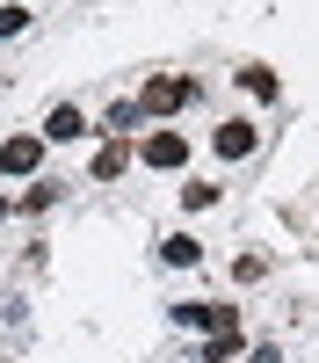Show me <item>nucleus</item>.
<instances>
[{"mask_svg":"<svg viewBox=\"0 0 319 363\" xmlns=\"http://www.w3.org/2000/svg\"><path fill=\"white\" fill-rule=\"evenodd\" d=\"M189 102H196V80H182V73L145 80V95H138V109H145V116H174V109H189Z\"/></svg>","mask_w":319,"mask_h":363,"instance_id":"f257e3e1","label":"nucleus"},{"mask_svg":"<svg viewBox=\"0 0 319 363\" xmlns=\"http://www.w3.org/2000/svg\"><path fill=\"white\" fill-rule=\"evenodd\" d=\"M240 87H247L254 102H269V95H276V73H269V66H240Z\"/></svg>","mask_w":319,"mask_h":363,"instance_id":"9d476101","label":"nucleus"},{"mask_svg":"<svg viewBox=\"0 0 319 363\" xmlns=\"http://www.w3.org/2000/svg\"><path fill=\"white\" fill-rule=\"evenodd\" d=\"M138 116H145V109H138V102H116V109H109V116H102V131H131V124H138Z\"/></svg>","mask_w":319,"mask_h":363,"instance_id":"9b49d317","label":"nucleus"},{"mask_svg":"<svg viewBox=\"0 0 319 363\" xmlns=\"http://www.w3.org/2000/svg\"><path fill=\"white\" fill-rule=\"evenodd\" d=\"M124 167H131V145H124V138H109L102 153H95V182H116Z\"/></svg>","mask_w":319,"mask_h":363,"instance_id":"6e6552de","label":"nucleus"},{"mask_svg":"<svg viewBox=\"0 0 319 363\" xmlns=\"http://www.w3.org/2000/svg\"><path fill=\"white\" fill-rule=\"evenodd\" d=\"M225 356H240V327H218V335L203 342V363H225Z\"/></svg>","mask_w":319,"mask_h":363,"instance_id":"1a4fd4ad","label":"nucleus"},{"mask_svg":"<svg viewBox=\"0 0 319 363\" xmlns=\"http://www.w3.org/2000/svg\"><path fill=\"white\" fill-rule=\"evenodd\" d=\"M174 320H182V327H211V335H218V327H240V313L218 306V298H189V306H174Z\"/></svg>","mask_w":319,"mask_h":363,"instance_id":"7ed1b4c3","label":"nucleus"},{"mask_svg":"<svg viewBox=\"0 0 319 363\" xmlns=\"http://www.w3.org/2000/svg\"><path fill=\"white\" fill-rule=\"evenodd\" d=\"M182 160H189L182 131H153V138H145V167H182Z\"/></svg>","mask_w":319,"mask_h":363,"instance_id":"423d86ee","label":"nucleus"},{"mask_svg":"<svg viewBox=\"0 0 319 363\" xmlns=\"http://www.w3.org/2000/svg\"><path fill=\"white\" fill-rule=\"evenodd\" d=\"M8 211H15V203H8V196H0V218H8Z\"/></svg>","mask_w":319,"mask_h":363,"instance_id":"4468645a","label":"nucleus"},{"mask_svg":"<svg viewBox=\"0 0 319 363\" xmlns=\"http://www.w3.org/2000/svg\"><path fill=\"white\" fill-rule=\"evenodd\" d=\"M182 203H189V211H203V203H218V182H189V189H182Z\"/></svg>","mask_w":319,"mask_h":363,"instance_id":"ddd939ff","label":"nucleus"},{"mask_svg":"<svg viewBox=\"0 0 319 363\" xmlns=\"http://www.w3.org/2000/svg\"><path fill=\"white\" fill-rule=\"evenodd\" d=\"M44 167V131L37 138H8L0 145V174H37Z\"/></svg>","mask_w":319,"mask_h":363,"instance_id":"39448f33","label":"nucleus"},{"mask_svg":"<svg viewBox=\"0 0 319 363\" xmlns=\"http://www.w3.org/2000/svg\"><path fill=\"white\" fill-rule=\"evenodd\" d=\"M254 138H261V131L247 124V116H232V124L211 131V153H218V160H247V153H254Z\"/></svg>","mask_w":319,"mask_h":363,"instance_id":"f03ea898","label":"nucleus"},{"mask_svg":"<svg viewBox=\"0 0 319 363\" xmlns=\"http://www.w3.org/2000/svg\"><path fill=\"white\" fill-rule=\"evenodd\" d=\"M15 29H29V8H22V0H8V8H0V37H15Z\"/></svg>","mask_w":319,"mask_h":363,"instance_id":"f8f14e48","label":"nucleus"},{"mask_svg":"<svg viewBox=\"0 0 319 363\" xmlns=\"http://www.w3.org/2000/svg\"><path fill=\"white\" fill-rule=\"evenodd\" d=\"M73 138H87L80 102H51V116H44V145H73Z\"/></svg>","mask_w":319,"mask_h":363,"instance_id":"20e7f679","label":"nucleus"},{"mask_svg":"<svg viewBox=\"0 0 319 363\" xmlns=\"http://www.w3.org/2000/svg\"><path fill=\"white\" fill-rule=\"evenodd\" d=\"M160 255H167L174 269H196V262H203V240H189V233H167V240H160Z\"/></svg>","mask_w":319,"mask_h":363,"instance_id":"0eeeda50","label":"nucleus"}]
</instances>
